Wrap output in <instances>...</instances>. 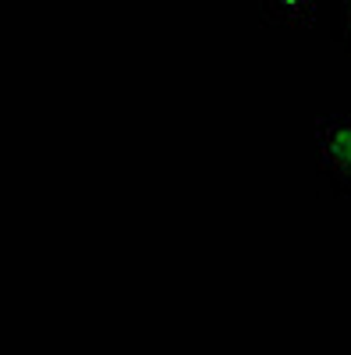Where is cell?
Wrapping results in <instances>:
<instances>
[{
    "label": "cell",
    "instance_id": "6da1fadb",
    "mask_svg": "<svg viewBox=\"0 0 351 355\" xmlns=\"http://www.w3.org/2000/svg\"><path fill=\"white\" fill-rule=\"evenodd\" d=\"M312 153H316V174L323 185L351 199V107L330 110L312 121Z\"/></svg>",
    "mask_w": 351,
    "mask_h": 355
},
{
    "label": "cell",
    "instance_id": "7a4b0ae2",
    "mask_svg": "<svg viewBox=\"0 0 351 355\" xmlns=\"http://www.w3.org/2000/svg\"><path fill=\"white\" fill-rule=\"evenodd\" d=\"M319 0H259V15L267 25L280 28H309Z\"/></svg>",
    "mask_w": 351,
    "mask_h": 355
},
{
    "label": "cell",
    "instance_id": "3957f363",
    "mask_svg": "<svg viewBox=\"0 0 351 355\" xmlns=\"http://www.w3.org/2000/svg\"><path fill=\"white\" fill-rule=\"evenodd\" d=\"M330 40L351 53V0H330Z\"/></svg>",
    "mask_w": 351,
    "mask_h": 355
}]
</instances>
